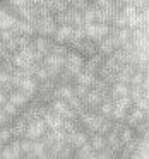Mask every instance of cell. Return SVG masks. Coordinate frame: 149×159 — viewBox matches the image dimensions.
Returning a JSON list of instances; mask_svg holds the SVG:
<instances>
[{
  "mask_svg": "<svg viewBox=\"0 0 149 159\" xmlns=\"http://www.w3.org/2000/svg\"><path fill=\"white\" fill-rule=\"evenodd\" d=\"M87 142H89V145L93 147L94 152L101 151V149L106 147V137H105L103 134H98V132H94V134H89V137H87Z\"/></svg>",
  "mask_w": 149,
  "mask_h": 159,
  "instance_id": "cell-19",
  "label": "cell"
},
{
  "mask_svg": "<svg viewBox=\"0 0 149 159\" xmlns=\"http://www.w3.org/2000/svg\"><path fill=\"white\" fill-rule=\"evenodd\" d=\"M26 127H28V121L24 120V118L21 116V115H17V116H14L11 120V123H9V128H11V134L12 137H24L26 134Z\"/></svg>",
  "mask_w": 149,
  "mask_h": 159,
  "instance_id": "cell-12",
  "label": "cell"
},
{
  "mask_svg": "<svg viewBox=\"0 0 149 159\" xmlns=\"http://www.w3.org/2000/svg\"><path fill=\"white\" fill-rule=\"evenodd\" d=\"M70 36H72V26L70 24H58L53 33L52 39L55 43H69Z\"/></svg>",
  "mask_w": 149,
  "mask_h": 159,
  "instance_id": "cell-13",
  "label": "cell"
},
{
  "mask_svg": "<svg viewBox=\"0 0 149 159\" xmlns=\"http://www.w3.org/2000/svg\"><path fill=\"white\" fill-rule=\"evenodd\" d=\"M118 137H120V140L123 142V144H127L128 140H132V139L135 137V132L132 127H128V125H123V127L120 128V132H118Z\"/></svg>",
  "mask_w": 149,
  "mask_h": 159,
  "instance_id": "cell-25",
  "label": "cell"
},
{
  "mask_svg": "<svg viewBox=\"0 0 149 159\" xmlns=\"http://www.w3.org/2000/svg\"><path fill=\"white\" fill-rule=\"evenodd\" d=\"M118 2H122V4H132V0H118Z\"/></svg>",
  "mask_w": 149,
  "mask_h": 159,
  "instance_id": "cell-36",
  "label": "cell"
},
{
  "mask_svg": "<svg viewBox=\"0 0 149 159\" xmlns=\"http://www.w3.org/2000/svg\"><path fill=\"white\" fill-rule=\"evenodd\" d=\"M45 65H50V67H57V69H62L63 67V57L60 55H55V53H46L41 60Z\"/></svg>",
  "mask_w": 149,
  "mask_h": 159,
  "instance_id": "cell-24",
  "label": "cell"
},
{
  "mask_svg": "<svg viewBox=\"0 0 149 159\" xmlns=\"http://www.w3.org/2000/svg\"><path fill=\"white\" fill-rule=\"evenodd\" d=\"M11 139H12V134H11L9 125H2V127H0V140L4 142V144H7Z\"/></svg>",
  "mask_w": 149,
  "mask_h": 159,
  "instance_id": "cell-31",
  "label": "cell"
},
{
  "mask_svg": "<svg viewBox=\"0 0 149 159\" xmlns=\"http://www.w3.org/2000/svg\"><path fill=\"white\" fill-rule=\"evenodd\" d=\"M87 137H89V134H87L84 128L79 127V128H76V130L65 134V142H67V144H69L72 149H77V147H81L84 142H87Z\"/></svg>",
  "mask_w": 149,
  "mask_h": 159,
  "instance_id": "cell-8",
  "label": "cell"
},
{
  "mask_svg": "<svg viewBox=\"0 0 149 159\" xmlns=\"http://www.w3.org/2000/svg\"><path fill=\"white\" fill-rule=\"evenodd\" d=\"M69 48H70V50H76L77 53H81V55L84 57V58H86V57L94 55V53L98 52V50H96V41L86 38V36H84L82 39H77L76 43H72Z\"/></svg>",
  "mask_w": 149,
  "mask_h": 159,
  "instance_id": "cell-6",
  "label": "cell"
},
{
  "mask_svg": "<svg viewBox=\"0 0 149 159\" xmlns=\"http://www.w3.org/2000/svg\"><path fill=\"white\" fill-rule=\"evenodd\" d=\"M11 120H12V116H9V115L2 110V106H0V125H9Z\"/></svg>",
  "mask_w": 149,
  "mask_h": 159,
  "instance_id": "cell-33",
  "label": "cell"
},
{
  "mask_svg": "<svg viewBox=\"0 0 149 159\" xmlns=\"http://www.w3.org/2000/svg\"><path fill=\"white\" fill-rule=\"evenodd\" d=\"M48 130L43 121V118H36V120H31L28 121V127H26V134L24 137L26 139H31V140H36V139H41L43 134Z\"/></svg>",
  "mask_w": 149,
  "mask_h": 159,
  "instance_id": "cell-7",
  "label": "cell"
},
{
  "mask_svg": "<svg viewBox=\"0 0 149 159\" xmlns=\"http://www.w3.org/2000/svg\"><path fill=\"white\" fill-rule=\"evenodd\" d=\"M96 74H91V72H86V70H79V72L74 75V82L76 84H82V86H87V87H93L94 82H96Z\"/></svg>",
  "mask_w": 149,
  "mask_h": 159,
  "instance_id": "cell-17",
  "label": "cell"
},
{
  "mask_svg": "<svg viewBox=\"0 0 149 159\" xmlns=\"http://www.w3.org/2000/svg\"><path fill=\"white\" fill-rule=\"evenodd\" d=\"M111 110H113V101H111V99H105L103 103L98 106V113L103 115L105 118H110L111 116Z\"/></svg>",
  "mask_w": 149,
  "mask_h": 159,
  "instance_id": "cell-27",
  "label": "cell"
},
{
  "mask_svg": "<svg viewBox=\"0 0 149 159\" xmlns=\"http://www.w3.org/2000/svg\"><path fill=\"white\" fill-rule=\"evenodd\" d=\"M134 106H137V108H141V110H146L147 111L149 110V96H142V98H139L137 101H134Z\"/></svg>",
  "mask_w": 149,
  "mask_h": 159,
  "instance_id": "cell-32",
  "label": "cell"
},
{
  "mask_svg": "<svg viewBox=\"0 0 149 159\" xmlns=\"http://www.w3.org/2000/svg\"><path fill=\"white\" fill-rule=\"evenodd\" d=\"M17 89L24 91L26 94H29V96H35L36 89H38V80H36L35 77H31V75L22 77L21 82H19V86H17Z\"/></svg>",
  "mask_w": 149,
  "mask_h": 159,
  "instance_id": "cell-15",
  "label": "cell"
},
{
  "mask_svg": "<svg viewBox=\"0 0 149 159\" xmlns=\"http://www.w3.org/2000/svg\"><path fill=\"white\" fill-rule=\"evenodd\" d=\"M72 91H74V96H77V98H81V99H82L84 94L89 91V87H87V86H82V84H76V82H74V84H72Z\"/></svg>",
  "mask_w": 149,
  "mask_h": 159,
  "instance_id": "cell-30",
  "label": "cell"
},
{
  "mask_svg": "<svg viewBox=\"0 0 149 159\" xmlns=\"http://www.w3.org/2000/svg\"><path fill=\"white\" fill-rule=\"evenodd\" d=\"M82 63H84V57L81 53H77L76 50H69L63 57V69L67 72H70L72 75H76L79 70H82Z\"/></svg>",
  "mask_w": 149,
  "mask_h": 159,
  "instance_id": "cell-3",
  "label": "cell"
},
{
  "mask_svg": "<svg viewBox=\"0 0 149 159\" xmlns=\"http://www.w3.org/2000/svg\"><path fill=\"white\" fill-rule=\"evenodd\" d=\"M53 39L52 38H46V36H40V34H35L33 36V48H35V52L41 53L43 57L46 55V53H50V46H52Z\"/></svg>",
  "mask_w": 149,
  "mask_h": 159,
  "instance_id": "cell-11",
  "label": "cell"
},
{
  "mask_svg": "<svg viewBox=\"0 0 149 159\" xmlns=\"http://www.w3.org/2000/svg\"><path fill=\"white\" fill-rule=\"evenodd\" d=\"M17 21V16L12 14L9 9H4L0 12V29H11Z\"/></svg>",
  "mask_w": 149,
  "mask_h": 159,
  "instance_id": "cell-20",
  "label": "cell"
},
{
  "mask_svg": "<svg viewBox=\"0 0 149 159\" xmlns=\"http://www.w3.org/2000/svg\"><path fill=\"white\" fill-rule=\"evenodd\" d=\"M74 157H96V152L89 145V142H84L81 147L74 149Z\"/></svg>",
  "mask_w": 149,
  "mask_h": 159,
  "instance_id": "cell-23",
  "label": "cell"
},
{
  "mask_svg": "<svg viewBox=\"0 0 149 159\" xmlns=\"http://www.w3.org/2000/svg\"><path fill=\"white\" fill-rule=\"evenodd\" d=\"M105 99H108L105 94H101L100 91L94 89V87H89V91H87V93L84 94V98H82V103H84V106H86V110L98 111V106H100Z\"/></svg>",
  "mask_w": 149,
  "mask_h": 159,
  "instance_id": "cell-5",
  "label": "cell"
},
{
  "mask_svg": "<svg viewBox=\"0 0 149 159\" xmlns=\"http://www.w3.org/2000/svg\"><path fill=\"white\" fill-rule=\"evenodd\" d=\"M67 103H69V106L72 108L74 111H76V115H79L81 111L86 110V106H84L82 99H81V98H77V96H74V94L69 98V99H67Z\"/></svg>",
  "mask_w": 149,
  "mask_h": 159,
  "instance_id": "cell-26",
  "label": "cell"
},
{
  "mask_svg": "<svg viewBox=\"0 0 149 159\" xmlns=\"http://www.w3.org/2000/svg\"><path fill=\"white\" fill-rule=\"evenodd\" d=\"M43 121H45V125H46V128L48 130H55V128H62V123H63V120L58 116V115H55V113H52V111H46L45 115H43Z\"/></svg>",
  "mask_w": 149,
  "mask_h": 159,
  "instance_id": "cell-18",
  "label": "cell"
},
{
  "mask_svg": "<svg viewBox=\"0 0 149 159\" xmlns=\"http://www.w3.org/2000/svg\"><path fill=\"white\" fill-rule=\"evenodd\" d=\"M5 101H7V93H4V91L0 89V106H2Z\"/></svg>",
  "mask_w": 149,
  "mask_h": 159,
  "instance_id": "cell-34",
  "label": "cell"
},
{
  "mask_svg": "<svg viewBox=\"0 0 149 159\" xmlns=\"http://www.w3.org/2000/svg\"><path fill=\"white\" fill-rule=\"evenodd\" d=\"M45 0H29V4H33V5H40V4H43Z\"/></svg>",
  "mask_w": 149,
  "mask_h": 159,
  "instance_id": "cell-35",
  "label": "cell"
},
{
  "mask_svg": "<svg viewBox=\"0 0 149 159\" xmlns=\"http://www.w3.org/2000/svg\"><path fill=\"white\" fill-rule=\"evenodd\" d=\"M48 110L52 111V113L58 115L62 120H76L77 118L76 111H74L72 108L69 106V103L63 101V99H57V98H53V99L48 103Z\"/></svg>",
  "mask_w": 149,
  "mask_h": 159,
  "instance_id": "cell-2",
  "label": "cell"
},
{
  "mask_svg": "<svg viewBox=\"0 0 149 159\" xmlns=\"http://www.w3.org/2000/svg\"><path fill=\"white\" fill-rule=\"evenodd\" d=\"M72 94H74L72 86H57L55 89H53L52 96H53V98H57V99H63V101H67L70 96H72Z\"/></svg>",
  "mask_w": 149,
  "mask_h": 159,
  "instance_id": "cell-22",
  "label": "cell"
},
{
  "mask_svg": "<svg viewBox=\"0 0 149 159\" xmlns=\"http://www.w3.org/2000/svg\"><path fill=\"white\" fill-rule=\"evenodd\" d=\"M69 45L67 43H52V46H50V53H55V55H60V57H65V53L69 52Z\"/></svg>",
  "mask_w": 149,
  "mask_h": 159,
  "instance_id": "cell-28",
  "label": "cell"
},
{
  "mask_svg": "<svg viewBox=\"0 0 149 159\" xmlns=\"http://www.w3.org/2000/svg\"><path fill=\"white\" fill-rule=\"evenodd\" d=\"M2 110H4L5 113L9 115V116H12V118L17 116V115H19V108L16 106V104H12L11 101H5V103L2 104Z\"/></svg>",
  "mask_w": 149,
  "mask_h": 159,
  "instance_id": "cell-29",
  "label": "cell"
},
{
  "mask_svg": "<svg viewBox=\"0 0 149 159\" xmlns=\"http://www.w3.org/2000/svg\"><path fill=\"white\" fill-rule=\"evenodd\" d=\"M33 96H29V94H26L24 91H21V89H12L11 93H7V101H11L12 104H16V106L21 110L22 106H26L28 104V101L31 99Z\"/></svg>",
  "mask_w": 149,
  "mask_h": 159,
  "instance_id": "cell-10",
  "label": "cell"
},
{
  "mask_svg": "<svg viewBox=\"0 0 149 159\" xmlns=\"http://www.w3.org/2000/svg\"><path fill=\"white\" fill-rule=\"evenodd\" d=\"M12 31L16 34H28V36H35V28L29 21H24V19H19L16 21V24L12 26Z\"/></svg>",
  "mask_w": 149,
  "mask_h": 159,
  "instance_id": "cell-16",
  "label": "cell"
},
{
  "mask_svg": "<svg viewBox=\"0 0 149 159\" xmlns=\"http://www.w3.org/2000/svg\"><path fill=\"white\" fill-rule=\"evenodd\" d=\"M105 137H106V145L111 149V151H115L118 154V152L122 151V147H123V142L120 140L118 134H117V132H113V130H110Z\"/></svg>",
  "mask_w": 149,
  "mask_h": 159,
  "instance_id": "cell-21",
  "label": "cell"
},
{
  "mask_svg": "<svg viewBox=\"0 0 149 159\" xmlns=\"http://www.w3.org/2000/svg\"><path fill=\"white\" fill-rule=\"evenodd\" d=\"M144 118H147V111L141 110V108H137V106L132 104V106L128 108V111H127V116H125V125H128V127L134 128L135 125H137L139 121H142Z\"/></svg>",
  "mask_w": 149,
  "mask_h": 159,
  "instance_id": "cell-9",
  "label": "cell"
},
{
  "mask_svg": "<svg viewBox=\"0 0 149 159\" xmlns=\"http://www.w3.org/2000/svg\"><path fill=\"white\" fill-rule=\"evenodd\" d=\"M31 24H33V28H35V34L46 36V38H52L55 29H57V26H58L55 22V19H53V14L45 16V17H36Z\"/></svg>",
  "mask_w": 149,
  "mask_h": 159,
  "instance_id": "cell-1",
  "label": "cell"
},
{
  "mask_svg": "<svg viewBox=\"0 0 149 159\" xmlns=\"http://www.w3.org/2000/svg\"><path fill=\"white\" fill-rule=\"evenodd\" d=\"M110 31V24H101V22H91V24H84V34L86 38L93 39V41H100L101 38L108 34Z\"/></svg>",
  "mask_w": 149,
  "mask_h": 159,
  "instance_id": "cell-4",
  "label": "cell"
},
{
  "mask_svg": "<svg viewBox=\"0 0 149 159\" xmlns=\"http://www.w3.org/2000/svg\"><path fill=\"white\" fill-rule=\"evenodd\" d=\"M115 48H117V46H115L113 39L108 34L105 36V38H101L100 41H96V50H98V53H101L103 57H110Z\"/></svg>",
  "mask_w": 149,
  "mask_h": 159,
  "instance_id": "cell-14",
  "label": "cell"
}]
</instances>
